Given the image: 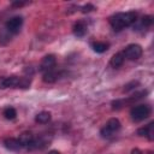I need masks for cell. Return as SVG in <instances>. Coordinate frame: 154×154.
Here are the masks:
<instances>
[{
  "instance_id": "cell-1",
  "label": "cell",
  "mask_w": 154,
  "mask_h": 154,
  "mask_svg": "<svg viewBox=\"0 0 154 154\" xmlns=\"http://www.w3.org/2000/svg\"><path fill=\"white\" fill-rule=\"evenodd\" d=\"M108 22L114 31H120L126 26H130L137 22V12H119L108 18Z\"/></svg>"
},
{
  "instance_id": "cell-2",
  "label": "cell",
  "mask_w": 154,
  "mask_h": 154,
  "mask_svg": "<svg viewBox=\"0 0 154 154\" xmlns=\"http://www.w3.org/2000/svg\"><path fill=\"white\" fill-rule=\"evenodd\" d=\"M152 113V108L149 105H136L134 106L131 109H130V116H131V119L136 123L138 122H142L144 119H147Z\"/></svg>"
},
{
  "instance_id": "cell-3",
  "label": "cell",
  "mask_w": 154,
  "mask_h": 154,
  "mask_svg": "<svg viewBox=\"0 0 154 154\" xmlns=\"http://www.w3.org/2000/svg\"><path fill=\"white\" fill-rule=\"evenodd\" d=\"M120 126H122V124H120L119 119H117V118H111V119L105 124V126L100 130V135H101V137H103V138H109V137H112L117 131L120 130Z\"/></svg>"
},
{
  "instance_id": "cell-4",
  "label": "cell",
  "mask_w": 154,
  "mask_h": 154,
  "mask_svg": "<svg viewBox=\"0 0 154 154\" xmlns=\"http://www.w3.org/2000/svg\"><path fill=\"white\" fill-rule=\"evenodd\" d=\"M124 58L125 59H129V60H137L142 57L143 54V49L140 45L137 43H131V45H128L124 51L122 52Z\"/></svg>"
},
{
  "instance_id": "cell-5",
  "label": "cell",
  "mask_w": 154,
  "mask_h": 154,
  "mask_svg": "<svg viewBox=\"0 0 154 154\" xmlns=\"http://www.w3.org/2000/svg\"><path fill=\"white\" fill-rule=\"evenodd\" d=\"M22 25H23V18L20 16H14L6 22L5 29L10 34H18L22 29Z\"/></svg>"
},
{
  "instance_id": "cell-6",
  "label": "cell",
  "mask_w": 154,
  "mask_h": 154,
  "mask_svg": "<svg viewBox=\"0 0 154 154\" xmlns=\"http://www.w3.org/2000/svg\"><path fill=\"white\" fill-rule=\"evenodd\" d=\"M55 64H57V59H55V55L54 54H47L43 57V59L41 60V64L38 66V70L45 73L49 70H53L55 69Z\"/></svg>"
},
{
  "instance_id": "cell-7",
  "label": "cell",
  "mask_w": 154,
  "mask_h": 154,
  "mask_svg": "<svg viewBox=\"0 0 154 154\" xmlns=\"http://www.w3.org/2000/svg\"><path fill=\"white\" fill-rule=\"evenodd\" d=\"M20 77L18 76H7V77H0V89L6 88H18Z\"/></svg>"
},
{
  "instance_id": "cell-8",
  "label": "cell",
  "mask_w": 154,
  "mask_h": 154,
  "mask_svg": "<svg viewBox=\"0 0 154 154\" xmlns=\"http://www.w3.org/2000/svg\"><path fill=\"white\" fill-rule=\"evenodd\" d=\"M51 142V138H48L46 135H41L38 137H34L32 142L26 147L29 150H34V149H42L45 148L48 143Z\"/></svg>"
},
{
  "instance_id": "cell-9",
  "label": "cell",
  "mask_w": 154,
  "mask_h": 154,
  "mask_svg": "<svg viewBox=\"0 0 154 154\" xmlns=\"http://www.w3.org/2000/svg\"><path fill=\"white\" fill-rule=\"evenodd\" d=\"M137 135L141 137H147L149 141H153V138H154V122H150L148 125L140 128L137 130Z\"/></svg>"
},
{
  "instance_id": "cell-10",
  "label": "cell",
  "mask_w": 154,
  "mask_h": 154,
  "mask_svg": "<svg viewBox=\"0 0 154 154\" xmlns=\"http://www.w3.org/2000/svg\"><path fill=\"white\" fill-rule=\"evenodd\" d=\"M72 32L76 37H83L88 32V25L84 20H78L72 26Z\"/></svg>"
},
{
  "instance_id": "cell-11",
  "label": "cell",
  "mask_w": 154,
  "mask_h": 154,
  "mask_svg": "<svg viewBox=\"0 0 154 154\" xmlns=\"http://www.w3.org/2000/svg\"><path fill=\"white\" fill-rule=\"evenodd\" d=\"M4 146H5V148H7L8 150H13V152H17V150H19L20 148H23V146L20 144L19 140H18V138H13V137L5 138V140H4Z\"/></svg>"
},
{
  "instance_id": "cell-12",
  "label": "cell",
  "mask_w": 154,
  "mask_h": 154,
  "mask_svg": "<svg viewBox=\"0 0 154 154\" xmlns=\"http://www.w3.org/2000/svg\"><path fill=\"white\" fill-rule=\"evenodd\" d=\"M59 76H60V73L55 69H53V70H49V71L42 73V81L45 83H54L58 81Z\"/></svg>"
},
{
  "instance_id": "cell-13",
  "label": "cell",
  "mask_w": 154,
  "mask_h": 154,
  "mask_svg": "<svg viewBox=\"0 0 154 154\" xmlns=\"http://www.w3.org/2000/svg\"><path fill=\"white\" fill-rule=\"evenodd\" d=\"M124 60H125V58H124L123 53H122V52H118V53H116L114 55H112V58H111V60H109V65H111L113 69H118V67H120V66L124 64Z\"/></svg>"
},
{
  "instance_id": "cell-14",
  "label": "cell",
  "mask_w": 154,
  "mask_h": 154,
  "mask_svg": "<svg viewBox=\"0 0 154 154\" xmlns=\"http://www.w3.org/2000/svg\"><path fill=\"white\" fill-rule=\"evenodd\" d=\"M91 48L96 53H103L109 48V43L103 41H95V42H91Z\"/></svg>"
},
{
  "instance_id": "cell-15",
  "label": "cell",
  "mask_w": 154,
  "mask_h": 154,
  "mask_svg": "<svg viewBox=\"0 0 154 154\" xmlns=\"http://www.w3.org/2000/svg\"><path fill=\"white\" fill-rule=\"evenodd\" d=\"M51 119H52V114L51 112H47V111H42L37 113L35 117V122L38 124H47L51 122Z\"/></svg>"
},
{
  "instance_id": "cell-16",
  "label": "cell",
  "mask_w": 154,
  "mask_h": 154,
  "mask_svg": "<svg viewBox=\"0 0 154 154\" xmlns=\"http://www.w3.org/2000/svg\"><path fill=\"white\" fill-rule=\"evenodd\" d=\"M18 140H19V142H20V144H22L23 147H28V146L32 142V140H34V135H32L31 132L25 131V132H23V134L19 135Z\"/></svg>"
},
{
  "instance_id": "cell-17",
  "label": "cell",
  "mask_w": 154,
  "mask_h": 154,
  "mask_svg": "<svg viewBox=\"0 0 154 154\" xmlns=\"http://www.w3.org/2000/svg\"><path fill=\"white\" fill-rule=\"evenodd\" d=\"M153 24V17L147 14V16H143L140 20H138V26L141 29H146V28H149L150 25Z\"/></svg>"
},
{
  "instance_id": "cell-18",
  "label": "cell",
  "mask_w": 154,
  "mask_h": 154,
  "mask_svg": "<svg viewBox=\"0 0 154 154\" xmlns=\"http://www.w3.org/2000/svg\"><path fill=\"white\" fill-rule=\"evenodd\" d=\"M2 116L7 119V120H13L17 117V111L13 107H6L2 112Z\"/></svg>"
},
{
  "instance_id": "cell-19",
  "label": "cell",
  "mask_w": 154,
  "mask_h": 154,
  "mask_svg": "<svg viewBox=\"0 0 154 154\" xmlns=\"http://www.w3.org/2000/svg\"><path fill=\"white\" fill-rule=\"evenodd\" d=\"M138 84H140V83H138L137 81H131L130 83H128V84H125V85H124L123 91H124V93H128V91H130V90H134Z\"/></svg>"
},
{
  "instance_id": "cell-20",
  "label": "cell",
  "mask_w": 154,
  "mask_h": 154,
  "mask_svg": "<svg viewBox=\"0 0 154 154\" xmlns=\"http://www.w3.org/2000/svg\"><path fill=\"white\" fill-rule=\"evenodd\" d=\"M94 10H95V6L91 4H87V5L81 7V12H83V13H88V12H91Z\"/></svg>"
},
{
  "instance_id": "cell-21",
  "label": "cell",
  "mask_w": 154,
  "mask_h": 154,
  "mask_svg": "<svg viewBox=\"0 0 154 154\" xmlns=\"http://www.w3.org/2000/svg\"><path fill=\"white\" fill-rule=\"evenodd\" d=\"M10 35L5 34V32H1L0 34V45H7L10 42Z\"/></svg>"
},
{
  "instance_id": "cell-22",
  "label": "cell",
  "mask_w": 154,
  "mask_h": 154,
  "mask_svg": "<svg viewBox=\"0 0 154 154\" xmlns=\"http://www.w3.org/2000/svg\"><path fill=\"white\" fill-rule=\"evenodd\" d=\"M26 2H24V1H14V2H12L11 4V6L12 7H22V6H24Z\"/></svg>"
},
{
  "instance_id": "cell-23",
  "label": "cell",
  "mask_w": 154,
  "mask_h": 154,
  "mask_svg": "<svg viewBox=\"0 0 154 154\" xmlns=\"http://www.w3.org/2000/svg\"><path fill=\"white\" fill-rule=\"evenodd\" d=\"M130 154H143V152H142L141 149H138V148H134Z\"/></svg>"
},
{
  "instance_id": "cell-24",
  "label": "cell",
  "mask_w": 154,
  "mask_h": 154,
  "mask_svg": "<svg viewBox=\"0 0 154 154\" xmlns=\"http://www.w3.org/2000/svg\"><path fill=\"white\" fill-rule=\"evenodd\" d=\"M48 154H60V153H59L58 150H51V152H49Z\"/></svg>"
}]
</instances>
